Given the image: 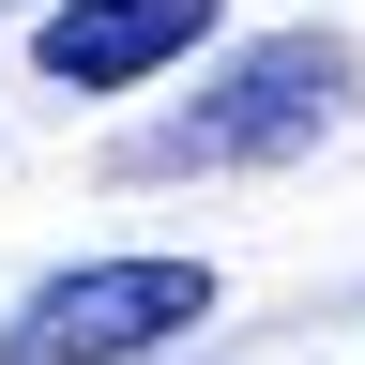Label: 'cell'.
<instances>
[{
  "instance_id": "1",
  "label": "cell",
  "mask_w": 365,
  "mask_h": 365,
  "mask_svg": "<svg viewBox=\"0 0 365 365\" xmlns=\"http://www.w3.org/2000/svg\"><path fill=\"white\" fill-rule=\"evenodd\" d=\"M350 91H365L350 31H244L153 137H137V182H182V168H289V153H319V137L350 122Z\"/></svg>"
},
{
  "instance_id": "2",
  "label": "cell",
  "mask_w": 365,
  "mask_h": 365,
  "mask_svg": "<svg viewBox=\"0 0 365 365\" xmlns=\"http://www.w3.org/2000/svg\"><path fill=\"white\" fill-rule=\"evenodd\" d=\"M213 319V259H76V274H46V289L0 319V365H137V350H168V335H198Z\"/></svg>"
},
{
  "instance_id": "3",
  "label": "cell",
  "mask_w": 365,
  "mask_h": 365,
  "mask_svg": "<svg viewBox=\"0 0 365 365\" xmlns=\"http://www.w3.org/2000/svg\"><path fill=\"white\" fill-rule=\"evenodd\" d=\"M198 46H213V0H46L31 61H46V91H153Z\"/></svg>"
}]
</instances>
